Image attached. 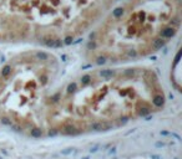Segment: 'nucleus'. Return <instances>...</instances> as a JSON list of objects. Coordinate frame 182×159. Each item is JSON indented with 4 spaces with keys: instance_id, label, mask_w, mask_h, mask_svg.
Wrapping results in <instances>:
<instances>
[{
    "instance_id": "nucleus-2",
    "label": "nucleus",
    "mask_w": 182,
    "mask_h": 159,
    "mask_svg": "<svg viewBox=\"0 0 182 159\" xmlns=\"http://www.w3.org/2000/svg\"><path fill=\"white\" fill-rule=\"evenodd\" d=\"M181 23L182 0L117 2L87 34L84 56L94 66L134 65L165 47Z\"/></svg>"
},
{
    "instance_id": "nucleus-3",
    "label": "nucleus",
    "mask_w": 182,
    "mask_h": 159,
    "mask_svg": "<svg viewBox=\"0 0 182 159\" xmlns=\"http://www.w3.org/2000/svg\"><path fill=\"white\" fill-rule=\"evenodd\" d=\"M120 0H0V44L71 45Z\"/></svg>"
},
{
    "instance_id": "nucleus-4",
    "label": "nucleus",
    "mask_w": 182,
    "mask_h": 159,
    "mask_svg": "<svg viewBox=\"0 0 182 159\" xmlns=\"http://www.w3.org/2000/svg\"><path fill=\"white\" fill-rule=\"evenodd\" d=\"M60 72L49 50L31 49L0 67V128L29 138L44 135V108Z\"/></svg>"
},
{
    "instance_id": "nucleus-1",
    "label": "nucleus",
    "mask_w": 182,
    "mask_h": 159,
    "mask_svg": "<svg viewBox=\"0 0 182 159\" xmlns=\"http://www.w3.org/2000/svg\"><path fill=\"white\" fill-rule=\"evenodd\" d=\"M158 75L137 65L96 66L52 91L44 108L45 137H79L121 128L163 109Z\"/></svg>"
}]
</instances>
